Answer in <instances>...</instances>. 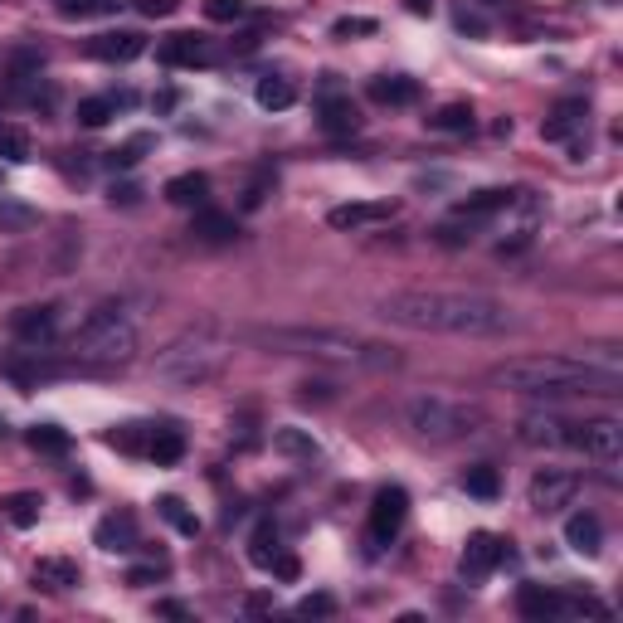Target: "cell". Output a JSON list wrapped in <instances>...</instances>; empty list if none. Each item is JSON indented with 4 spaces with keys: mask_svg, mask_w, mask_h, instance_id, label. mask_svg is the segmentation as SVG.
Instances as JSON below:
<instances>
[{
    "mask_svg": "<svg viewBox=\"0 0 623 623\" xmlns=\"http://www.w3.org/2000/svg\"><path fill=\"white\" fill-rule=\"evenodd\" d=\"M375 312L404 331H434V336H507L521 327L507 302L487 293H448V288H404L375 302Z\"/></svg>",
    "mask_w": 623,
    "mask_h": 623,
    "instance_id": "cell-1",
    "label": "cell"
},
{
    "mask_svg": "<svg viewBox=\"0 0 623 623\" xmlns=\"http://www.w3.org/2000/svg\"><path fill=\"white\" fill-rule=\"evenodd\" d=\"M487 385L512 395H619L623 366L614 351L585 356H516L487 370Z\"/></svg>",
    "mask_w": 623,
    "mask_h": 623,
    "instance_id": "cell-2",
    "label": "cell"
},
{
    "mask_svg": "<svg viewBox=\"0 0 623 623\" xmlns=\"http://www.w3.org/2000/svg\"><path fill=\"white\" fill-rule=\"evenodd\" d=\"M254 346L283 351V356H312V361H336V366H366V370H395L400 351L385 341H370L341 327H249L244 331Z\"/></svg>",
    "mask_w": 623,
    "mask_h": 623,
    "instance_id": "cell-3",
    "label": "cell"
},
{
    "mask_svg": "<svg viewBox=\"0 0 623 623\" xmlns=\"http://www.w3.org/2000/svg\"><path fill=\"white\" fill-rule=\"evenodd\" d=\"M229 356H234V341L220 327H185L151 356V375L171 385H210L229 366Z\"/></svg>",
    "mask_w": 623,
    "mask_h": 623,
    "instance_id": "cell-4",
    "label": "cell"
},
{
    "mask_svg": "<svg viewBox=\"0 0 623 623\" xmlns=\"http://www.w3.org/2000/svg\"><path fill=\"white\" fill-rule=\"evenodd\" d=\"M74 361L88 366H127L137 356V317L122 302H98L74 331Z\"/></svg>",
    "mask_w": 623,
    "mask_h": 623,
    "instance_id": "cell-5",
    "label": "cell"
},
{
    "mask_svg": "<svg viewBox=\"0 0 623 623\" xmlns=\"http://www.w3.org/2000/svg\"><path fill=\"white\" fill-rule=\"evenodd\" d=\"M482 424H487V409L477 400H463V395H414L404 404V429L429 443L468 439Z\"/></svg>",
    "mask_w": 623,
    "mask_h": 623,
    "instance_id": "cell-6",
    "label": "cell"
},
{
    "mask_svg": "<svg viewBox=\"0 0 623 623\" xmlns=\"http://www.w3.org/2000/svg\"><path fill=\"white\" fill-rule=\"evenodd\" d=\"M516 614L531 623H546V619H580V614H594L604 619L609 609L594 604V599H570V594H555L546 585H521L516 589Z\"/></svg>",
    "mask_w": 623,
    "mask_h": 623,
    "instance_id": "cell-7",
    "label": "cell"
},
{
    "mask_svg": "<svg viewBox=\"0 0 623 623\" xmlns=\"http://www.w3.org/2000/svg\"><path fill=\"white\" fill-rule=\"evenodd\" d=\"M570 453H585L594 463L614 468L623 458V424L619 419H570Z\"/></svg>",
    "mask_w": 623,
    "mask_h": 623,
    "instance_id": "cell-8",
    "label": "cell"
},
{
    "mask_svg": "<svg viewBox=\"0 0 623 623\" xmlns=\"http://www.w3.org/2000/svg\"><path fill=\"white\" fill-rule=\"evenodd\" d=\"M404 516H409V492L404 487H380L375 502H370V521H366V541L370 550H385L400 536Z\"/></svg>",
    "mask_w": 623,
    "mask_h": 623,
    "instance_id": "cell-9",
    "label": "cell"
},
{
    "mask_svg": "<svg viewBox=\"0 0 623 623\" xmlns=\"http://www.w3.org/2000/svg\"><path fill=\"white\" fill-rule=\"evenodd\" d=\"M575 492H580V477L575 473H565V468H541V473L531 477V487H526V502H531L541 516H550V512H560V507H570Z\"/></svg>",
    "mask_w": 623,
    "mask_h": 623,
    "instance_id": "cell-10",
    "label": "cell"
},
{
    "mask_svg": "<svg viewBox=\"0 0 623 623\" xmlns=\"http://www.w3.org/2000/svg\"><path fill=\"white\" fill-rule=\"evenodd\" d=\"M400 215V200H346V205H331L327 224L341 234H356V229H375V224H390Z\"/></svg>",
    "mask_w": 623,
    "mask_h": 623,
    "instance_id": "cell-11",
    "label": "cell"
},
{
    "mask_svg": "<svg viewBox=\"0 0 623 623\" xmlns=\"http://www.w3.org/2000/svg\"><path fill=\"white\" fill-rule=\"evenodd\" d=\"M156 59L166 69H210V64H220V49H215V39L205 35H171L161 39Z\"/></svg>",
    "mask_w": 623,
    "mask_h": 623,
    "instance_id": "cell-12",
    "label": "cell"
},
{
    "mask_svg": "<svg viewBox=\"0 0 623 623\" xmlns=\"http://www.w3.org/2000/svg\"><path fill=\"white\" fill-rule=\"evenodd\" d=\"M10 331H15V341H25V346H49L54 336H59V307L54 302H39V307H20L15 317H10Z\"/></svg>",
    "mask_w": 623,
    "mask_h": 623,
    "instance_id": "cell-13",
    "label": "cell"
},
{
    "mask_svg": "<svg viewBox=\"0 0 623 623\" xmlns=\"http://www.w3.org/2000/svg\"><path fill=\"white\" fill-rule=\"evenodd\" d=\"M516 443H526V448H570V419H560V414H521L516 419Z\"/></svg>",
    "mask_w": 623,
    "mask_h": 623,
    "instance_id": "cell-14",
    "label": "cell"
},
{
    "mask_svg": "<svg viewBox=\"0 0 623 623\" xmlns=\"http://www.w3.org/2000/svg\"><path fill=\"white\" fill-rule=\"evenodd\" d=\"M502 555H507V541L502 536H492V531H473L468 536V546H463V575L468 580H487L497 565H502Z\"/></svg>",
    "mask_w": 623,
    "mask_h": 623,
    "instance_id": "cell-15",
    "label": "cell"
},
{
    "mask_svg": "<svg viewBox=\"0 0 623 623\" xmlns=\"http://www.w3.org/2000/svg\"><path fill=\"white\" fill-rule=\"evenodd\" d=\"M585 127H589V103L585 98H565V103L541 122V137H546V142H570V147H575V142L585 137Z\"/></svg>",
    "mask_w": 623,
    "mask_h": 623,
    "instance_id": "cell-16",
    "label": "cell"
},
{
    "mask_svg": "<svg viewBox=\"0 0 623 623\" xmlns=\"http://www.w3.org/2000/svg\"><path fill=\"white\" fill-rule=\"evenodd\" d=\"M147 54V35L137 30H108V35L88 39V59H103V64H132Z\"/></svg>",
    "mask_w": 623,
    "mask_h": 623,
    "instance_id": "cell-17",
    "label": "cell"
},
{
    "mask_svg": "<svg viewBox=\"0 0 623 623\" xmlns=\"http://www.w3.org/2000/svg\"><path fill=\"white\" fill-rule=\"evenodd\" d=\"M516 200H521V190H502V185H492V190H477L468 200H458L453 205V215H463V220H492V215H507Z\"/></svg>",
    "mask_w": 623,
    "mask_h": 623,
    "instance_id": "cell-18",
    "label": "cell"
},
{
    "mask_svg": "<svg viewBox=\"0 0 623 623\" xmlns=\"http://www.w3.org/2000/svg\"><path fill=\"white\" fill-rule=\"evenodd\" d=\"M93 541L103 550H112V555H132V550L142 546L137 541V516L132 512H112L98 521V531H93Z\"/></svg>",
    "mask_w": 623,
    "mask_h": 623,
    "instance_id": "cell-19",
    "label": "cell"
},
{
    "mask_svg": "<svg viewBox=\"0 0 623 623\" xmlns=\"http://www.w3.org/2000/svg\"><path fill=\"white\" fill-rule=\"evenodd\" d=\"M370 103H380V108H414L419 103V83L409 74H380L370 78Z\"/></svg>",
    "mask_w": 623,
    "mask_h": 623,
    "instance_id": "cell-20",
    "label": "cell"
},
{
    "mask_svg": "<svg viewBox=\"0 0 623 623\" xmlns=\"http://www.w3.org/2000/svg\"><path fill=\"white\" fill-rule=\"evenodd\" d=\"M565 546L575 550V555H599L604 550V526H599V516L594 512H575L565 521Z\"/></svg>",
    "mask_w": 623,
    "mask_h": 623,
    "instance_id": "cell-21",
    "label": "cell"
},
{
    "mask_svg": "<svg viewBox=\"0 0 623 623\" xmlns=\"http://www.w3.org/2000/svg\"><path fill=\"white\" fill-rule=\"evenodd\" d=\"M317 112H322V132H331V137H351L361 127V108L351 98H341V93H327Z\"/></svg>",
    "mask_w": 623,
    "mask_h": 623,
    "instance_id": "cell-22",
    "label": "cell"
},
{
    "mask_svg": "<svg viewBox=\"0 0 623 623\" xmlns=\"http://www.w3.org/2000/svg\"><path fill=\"white\" fill-rule=\"evenodd\" d=\"M166 200L181 205V210H200L210 200V176L205 171H185V176H171L166 181Z\"/></svg>",
    "mask_w": 623,
    "mask_h": 623,
    "instance_id": "cell-23",
    "label": "cell"
},
{
    "mask_svg": "<svg viewBox=\"0 0 623 623\" xmlns=\"http://www.w3.org/2000/svg\"><path fill=\"white\" fill-rule=\"evenodd\" d=\"M83 575H78V560H69V555H44V560H35V585L44 589H74Z\"/></svg>",
    "mask_w": 623,
    "mask_h": 623,
    "instance_id": "cell-24",
    "label": "cell"
},
{
    "mask_svg": "<svg viewBox=\"0 0 623 623\" xmlns=\"http://www.w3.org/2000/svg\"><path fill=\"white\" fill-rule=\"evenodd\" d=\"M190 234H195L200 244H229V239L239 234V224H234V215H220V210L200 205V215L190 220Z\"/></svg>",
    "mask_w": 623,
    "mask_h": 623,
    "instance_id": "cell-25",
    "label": "cell"
},
{
    "mask_svg": "<svg viewBox=\"0 0 623 623\" xmlns=\"http://www.w3.org/2000/svg\"><path fill=\"white\" fill-rule=\"evenodd\" d=\"M181 453H185V434L181 429H156L151 424V443H147V458L156 463V468H171V463H181Z\"/></svg>",
    "mask_w": 623,
    "mask_h": 623,
    "instance_id": "cell-26",
    "label": "cell"
},
{
    "mask_svg": "<svg viewBox=\"0 0 623 623\" xmlns=\"http://www.w3.org/2000/svg\"><path fill=\"white\" fill-rule=\"evenodd\" d=\"M424 127H429V132H453V137H458V132H473L477 117H473L468 103H443V108H434L424 117Z\"/></svg>",
    "mask_w": 623,
    "mask_h": 623,
    "instance_id": "cell-27",
    "label": "cell"
},
{
    "mask_svg": "<svg viewBox=\"0 0 623 623\" xmlns=\"http://www.w3.org/2000/svg\"><path fill=\"white\" fill-rule=\"evenodd\" d=\"M39 492H10L5 502H0V512H5V521L15 526V531H30V526H39Z\"/></svg>",
    "mask_w": 623,
    "mask_h": 623,
    "instance_id": "cell-28",
    "label": "cell"
},
{
    "mask_svg": "<svg viewBox=\"0 0 623 623\" xmlns=\"http://www.w3.org/2000/svg\"><path fill=\"white\" fill-rule=\"evenodd\" d=\"M297 103V88H293V78H283V74H268V78H258V108H268V112H283V108H293Z\"/></svg>",
    "mask_w": 623,
    "mask_h": 623,
    "instance_id": "cell-29",
    "label": "cell"
},
{
    "mask_svg": "<svg viewBox=\"0 0 623 623\" xmlns=\"http://www.w3.org/2000/svg\"><path fill=\"white\" fill-rule=\"evenodd\" d=\"M273 448H278V453H288V458H302V463L322 458V443L312 439L307 429H273Z\"/></svg>",
    "mask_w": 623,
    "mask_h": 623,
    "instance_id": "cell-30",
    "label": "cell"
},
{
    "mask_svg": "<svg viewBox=\"0 0 623 623\" xmlns=\"http://www.w3.org/2000/svg\"><path fill=\"white\" fill-rule=\"evenodd\" d=\"M39 224V210L35 205H20L10 195H0V234H25Z\"/></svg>",
    "mask_w": 623,
    "mask_h": 623,
    "instance_id": "cell-31",
    "label": "cell"
},
{
    "mask_svg": "<svg viewBox=\"0 0 623 623\" xmlns=\"http://www.w3.org/2000/svg\"><path fill=\"white\" fill-rule=\"evenodd\" d=\"M127 0H54V10L59 15H69V20H93V15H117Z\"/></svg>",
    "mask_w": 623,
    "mask_h": 623,
    "instance_id": "cell-32",
    "label": "cell"
},
{
    "mask_svg": "<svg viewBox=\"0 0 623 623\" xmlns=\"http://www.w3.org/2000/svg\"><path fill=\"white\" fill-rule=\"evenodd\" d=\"M156 512L166 516V521H171V526H176L181 536H200V516L190 512L181 497H161V502H156Z\"/></svg>",
    "mask_w": 623,
    "mask_h": 623,
    "instance_id": "cell-33",
    "label": "cell"
},
{
    "mask_svg": "<svg viewBox=\"0 0 623 623\" xmlns=\"http://www.w3.org/2000/svg\"><path fill=\"white\" fill-rule=\"evenodd\" d=\"M463 487H468L473 497H482V502H492V497L502 492V477H497V468L477 463V468H468V473H463Z\"/></svg>",
    "mask_w": 623,
    "mask_h": 623,
    "instance_id": "cell-34",
    "label": "cell"
},
{
    "mask_svg": "<svg viewBox=\"0 0 623 623\" xmlns=\"http://www.w3.org/2000/svg\"><path fill=\"white\" fill-rule=\"evenodd\" d=\"M273 555H278V526L273 521H263L254 531V541H249V560H254L258 570H268L273 565Z\"/></svg>",
    "mask_w": 623,
    "mask_h": 623,
    "instance_id": "cell-35",
    "label": "cell"
},
{
    "mask_svg": "<svg viewBox=\"0 0 623 623\" xmlns=\"http://www.w3.org/2000/svg\"><path fill=\"white\" fill-rule=\"evenodd\" d=\"M477 234V220H463V215H453V220L434 224V239L439 244H448V249H463V244H473Z\"/></svg>",
    "mask_w": 623,
    "mask_h": 623,
    "instance_id": "cell-36",
    "label": "cell"
},
{
    "mask_svg": "<svg viewBox=\"0 0 623 623\" xmlns=\"http://www.w3.org/2000/svg\"><path fill=\"white\" fill-rule=\"evenodd\" d=\"M25 439H30L35 453H69V434H64L59 424H35Z\"/></svg>",
    "mask_w": 623,
    "mask_h": 623,
    "instance_id": "cell-37",
    "label": "cell"
},
{
    "mask_svg": "<svg viewBox=\"0 0 623 623\" xmlns=\"http://www.w3.org/2000/svg\"><path fill=\"white\" fill-rule=\"evenodd\" d=\"M112 448H122V453H147L151 443V424H122V429H112L108 434Z\"/></svg>",
    "mask_w": 623,
    "mask_h": 623,
    "instance_id": "cell-38",
    "label": "cell"
},
{
    "mask_svg": "<svg viewBox=\"0 0 623 623\" xmlns=\"http://www.w3.org/2000/svg\"><path fill=\"white\" fill-rule=\"evenodd\" d=\"M0 161H30V132L25 127H0Z\"/></svg>",
    "mask_w": 623,
    "mask_h": 623,
    "instance_id": "cell-39",
    "label": "cell"
},
{
    "mask_svg": "<svg viewBox=\"0 0 623 623\" xmlns=\"http://www.w3.org/2000/svg\"><path fill=\"white\" fill-rule=\"evenodd\" d=\"M112 112H117L112 98H83V103H78V122H83V127H108Z\"/></svg>",
    "mask_w": 623,
    "mask_h": 623,
    "instance_id": "cell-40",
    "label": "cell"
},
{
    "mask_svg": "<svg viewBox=\"0 0 623 623\" xmlns=\"http://www.w3.org/2000/svg\"><path fill=\"white\" fill-rule=\"evenodd\" d=\"M244 15H249L244 0H205V20H215V25H234Z\"/></svg>",
    "mask_w": 623,
    "mask_h": 623,
    "instance_id": "cell-41",
    "label": "cell"
},
{
    "mask_svg": "<svg viewBox=\"0 0 623 623\" xmlns=\"http://www.w3.org/2000/svg\"><path fill=\"white\" fill-rule=\"evenodd\" d=\"M151 147V137L142 132V137H132L127 147H117V151H108V166H117V171H127V166H137L142 161V151Z\"/></svg>",
    "mask_w": 623,
    "mask_h": 623,
    "instance_id": "cell-42",
    "label": "cell"
},
{
    "mask_svg": "<svg viewBox=\"0 0 623 623\" xmlns=\"http://www.w3.org/2000/svg\"><path fill=\"white\" fill-rule=\"evenodd\" d=\"M375 30H380V25H375V20H366V15H341V20L331 25V35H336V39H351V35H375Z\"/></svg>",
    "mask_w": 623,
    "mask_h": 623,
    "instance_id": "cell-43",
    "label": "cell"
},
{
    "mask_svg": "<svg viewBox=\"0 0 623 623\" xmlns=\"http://www.w3.org/2000/svg\"><path fill=\"white\" fill-rule=\"evenodd\" d=\"M171 570V560L166 555H156L151 565H137V570H127V585H151V580H161Z\"/></svg>",
    "mask_w": 623,
    "mask_h": 623,
    "instance_id": "cell-44",
    "label": "cell"
},
{
    "mask_svg": "<svg viewBox=\"0 0 623 623\" xmlns=\"http://www.w3.org/2000/svg\"><path fill=\"white\" fill-rule=\"evenodd\" d=\"M297 614H302V619H327V614H336V599H331V594H307V599L297 604Z\"/></svg>",
    "mask_w": 623,
    "mask_h": 623,
    "instance_id": "cell-45",
    "label": "cell"
},
{
    "mask_svg": "<svg viewBox=\"0 0 623 623\" xmlns=\"http://www.w3.org/2000/svg\"><path fill=\"white\" fill-rule=\"evenodd\" d=\"M268 570H273L278 580H288V585H293L297 575H302V565H297V555H283V550L273 555V565H268Z\"/></svg>",
    "mask_w": 623,
    "mask_h": 623,
    "instance_id": "cell-46",
    "label": "cell"
},
{
    "mask_svg": "<svg viewBox=\"0 0 623 623\" xmlns=\"http://www.w3.org/2000/svg\"><path fill=\"white\" fill-rule=\"evenodd\" d=\"M181 0H137V10L147 15V20H161V15H171Z\"/></svg>",
    "mask_w": 623,
    "mask_h": 623,
    "instance_id": "cell-47",
    "label": "cell"
},
{
    "mask_svg": "<svg viewBox=\"0 0 623 623\" xmlns=\"http://www.w3.org/2000/svg\"><path fill=\"white\" fill-rule=\"evenodd\" d=\"M458 30H463V35H487V20H482V15H468V10H458Z\"/></svg>",
    "mask_w": 623,
    "mask_h": 623,
    "instance_id": "cell-48",
    "label": "cell"
},
{
    "mask_svg": "<svg viewBox=\"0 0 623 623\" xmlns=\"http://www.w3.org/2000/svg\"><path fill=\"white\" fill-rule=\"evenodd\" d=\"M263 200H268V181H254L249 190H244V210H258Z\"/></svg>",
    "mask_w": 623,
    "mask_h": 623,
    "instance_id": "cell-49",
    "label": "cell"
},
{
    "mask_svg": "<svg viewBox=\"0 0 623 623\" xmlns=\"http://www.w3.org/2000/svg\"><path fill=\"white\" fill-rule=\"evenodd\" d=\"M137 200H142L137 185H112V205H137Z\"/></svg>",
    "mask_w": 623,
    "mask_h": 623,
    "instance_id": "cell-50",
    "label": "cell"
},
{
    "mask_svg": "<svg viewBox=\"0 0 623 623\" xmlns=\"http://www.w3.org/2000/svg\"><path fill=\"white\" fill-rule=\"evenodd\" d=\"M156 614H166V619H190V609L176 604V599H161V604H156Z\"/></svg>",
    "mask_w": 623,
    "mask_h": 623,
    "instance_id": "cell-51",
    "label": "cell"
},
{
    "mask_svg": "<svg viewBox=\"0 0 623 623\" xmlns=\"http://www.w3.org/2000/svg\"><path fill=\"white\" fill-rule=\"evenodd\" d=\"M409 15H434V0H404Z\"/></svg>",
    "mask_w": 623,
    "mask_h": 623,
    "instance_id": "cell-52",
    "label": "cell"
}]
</instances>
